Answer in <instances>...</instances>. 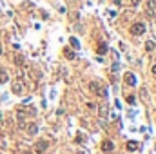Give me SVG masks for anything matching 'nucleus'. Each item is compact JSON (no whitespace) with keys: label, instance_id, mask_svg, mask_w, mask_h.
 <instances>
[{"label":"nucleus","instance_id":"obj_4","mask_svg":"<svg viewBox=\"0 0 156 154\" xmlns=\"http://www.w3.org/2000/svg\"><path fill=\"white\" fill-rule=\"evenodd\" d=\"M124 80H125V83H127V85H131V87H134V85H136V76H134L133 73H125Z\"/></svg>","mask_w":156,"mask_h":154},{"label":"nucleus","instance_id":"obj_14","mask_svg":"<svg viewBox=\"0 0 156 154\" xmlns=\"http://www.w3.org/2000/svg\"><path fill=\"white\" fill-rule=\"evenodd\" d=\"M7 80H9V76H7V73H6V71H4V69H0V82H2V83H4V82H7Z\"/></svg>","mask_w":156,"mask_h":154},{"label":"nucleus","instance_id":"obj_8","mask_svg":"<svg viewBox=\"0 0 156 154\" xmlns=\"http://www.w3.org/2000/svg\"><path fill=\"white\" fill-rule=\"evenodd\" d=\"M98 112H100V118H102V120H105L107 114H109V107H107V105H100V107H98Z\"/></svg>","mask_w":156,"mask_h":154},{"label":"nucleus","instance_id":"obj_7","mask_svg":"<svg viewBox=\"0 0 156 154\" xmlns=\"http://www.w3.org/2000/svg\"><path fill=\"white\" fill-rule=\"evenodd\" d=\"M24 91V83L20 80H17V82H13V93L15 94H20Z\"/></svg>","mask_w":156,"mask_h":154},{"label":"nucleus","instance_id":"obj_12","mask_svg":"<svg viewBox=\"0 0 156 154\" xmlns=\"http://www.w3.org/2000/svg\"><path fill=\"white\" fill-rule=\"evenodd\" d=\"M154 7H156V2H154V0H149V2H147V13L153 15L154 13Z\"/></svg>","mask_w":156,"mask_h":154},{"label":"nucleus","instance_id":"obj_17","mask_svg":"<svg viewBox=\"0 0 156 154\" xmlns=\"http://www.w3.org/2000/svg\"><path fill=\"white\" fill-rule=\"evenodd\" d=\"M22 62H24V56H22V54H17V56H15V63H18V65H20Z\"/></svg>","mask_w":156,"mask_h":154},{"label":"nucleus","instance_id":"obj_3","mask_svg":"<svg viewBox=\"0 0 156 154\" xmlns=\"http://www.w3.org/2000/svg\"><path fill=\"white\" fill-rule=\"evenodd\" d=\"M47 149H49V143H47L46 140H38V141L35 143V151H36L38 154H44Z\"/></svg>","mask_w":156,"mask_h":154},{"label":"nucleus","instance_id":"obj_16","mask_svg":"<svg viewBox=\"0 0 156 154\" xmlns=\"http://www.w3.org/2000/svg\"><path fill=\"white\" fill-rule=\"evenodd\" d=\"M154 47H156V46H154V42H151V40H149L147 44H145V49H147V51H153Z\"/></svg>","mask_w":156,"mask_h":154},{"label":"nucleus","instance_id":"obj_20","mask_svg":"<svg viewBox=\"0 0 156 154\" xmlns=\"http://www.w3.org/2000/svg\"><path fill=\"white\" fill-rule=\"evenodd\" d=\"M127 102L129 103H134V96H127Z\"/></svg>","mask_w":156,"mask_h":154},{"label":"nucleus","instance_id":"obj_1","mask_svg":"<svg viewBox=\"0 0 156 154\" xmlns=\"http://www.w3.org/2000/svg\"><path fill=\"white\" fill-rule=\"evenodd\" d=\"M35 114H36V111H35L33 107H29V105H24V107H20V109L17 111L18 122H20V120H26L27 116H35Z\"/></svg>","mask_w":156,"mask_h":154},{"label":"nucleus","instance_id":"obj_21","mask_svg":"<svg viewBox=\"0 0 156 154\" xmlns=\"http://www.w3.org/2000/svg\"><path fill=\"white\" fill-rule=\"evenodd\" d=\"M131 4H133V6H138V4H140V0H131Z\"/></svg>","mask_w":156,"mask_h":154},{"label":"nucleus","instance_id":"obj_2","mask_svg":"<svg viewBox=\"0 0 156 154\" xmlns=\"http://www.w3.org/2000/svg\"><path fill=\"white\" fill-rule=\"evenodd\" d=\"M131 33H133L134 36H140V34L145 33V26L142 22H136V24H133V27H131Z\"/></svg>","mask_w":156,"mask_h":154},{"label":"nucleus","instance_id":"obj_13","mask_svg":"<svg viewBox=\"0 0 156 154\" xmlns=\"http://www.w3.org/2000/svg\"><path fill=\"white\" fill-rule=\"evenodd\" d=\"M96 53H98V54H105V53H107V44L102 42L100 46H98V49H96Z\"/></svg>","mask_w":156,"mask_h":154},{"label":"nucleus","instance_id":"obj_22","mask_svg":"<svg viewBox=\"0 0 156 154\" xmlns=\"http://www.w3.org/2000/svg\"><path fill=\"white\" fill-rule=\"evenodd\" d=\"M153 73H154V74H156V65H153Z\"/></svg>","mask_w":156,"mask_h":154},{"label":"nucleus","instance_id":"obj_11","mask_svg":"<svg viewBox=\"0 0 156 154\" xmlns=\"http://www.w3.org/2000/svg\"><path fill=\"white\" fill-rule=\"evenodd\" d=\"M89 89H91V93L98 94V91H100V83H98V82H91V83H89Z\"/></svg>","mask_w":156,"mask_h":154},{"label":"nucleus","instance_id":"obj_19","mask_svg":"<svg viewBox=\"0 0 156 154\" xmlns=\"http://www.w3.org/2000/svg\"><path fill=\"white\" fill-rule=\"evenodd\" d=\"M76 143H84V136H76Z\"/></svg>","mask_w":156,"mask_h":154},{"label":"nucleus","instance_id":"obj_23","mask_svg":"<svg viewBox=\"0 0 156 154\" xmlns=\"http://www.w3.org/2000/svg\"><path fill=\"white\" fill-rule=\"evenodd\" d=\"M0 54H2V49H0Z\"/></svg>","mask_w":156,"mask_h":154},{"label":"nucleus","instance_id":"obj_6","mask_svg":"<svg viewBox=\"0 0 156 154\" xmlns=\"http://www.w3.org/2000/svg\"><path fill=\"white\" fill-rule=\"evenodd\" d=\"M24 129H26V134H29V136H33V134H36V132H38L36 123H29V125H24Z\"/></svg>","mask_w":156,"mask_h":154},{"label":"nucleus","instance_id":"obj_10","mask_svg":"<svg viewBox=\"0 0 156 154\" xmlns=\"http://www.w3.org/2000/svg\"><path fill=\"white\" fill-rule=\"evenodd\" d=\"M64 54H65V58H67V60H75V58H76V54L73 53L69 47H65V49H64Z\"/></svg>","mask_w":156,"mask_h":154},{"label":"nucleus","instance_id":"obj_9","mask_svg":"<svg viewBox=\"0 0 156 154\" xmlns=\"http://www.w3.org/2000/svg\"><path fill=\"white\" fill-rule=\"evenodd\" d=\"M125 147H127V151H129V152H134L136 149H138V143L131 140V141H127V143H125Z\"/></svg>","mask_w":156,"mask_h":154},{"label":"nucleus","instance_id":"obj_18","mask_svg":"<svg viewBox=\"0 0 156 154\" xmlns=\"http://www.w3.org/2000/svg\"><path fill=\"white\" fill-rule=\"evenodd\" d=\"M98 96H102V98H105V96H107V89H104V87H100V91H98Z\"/></svg>","mask_w":156,"mask_h":154},{"label":"nucleus","instance_id":"obj_15","mask_svg":"<svg viewBox=\"0 0 156 154\" xmlns=\"http://www.w3.org/2000/svg\"><path fill=\"white\" fill-rule=\"evenodd\" d=\"M69 44H71V46L75 47V49H78V47H80V42H78L75 36H71V38H69Z\"/></svg>","mask_w":156,"mask_h":154},{"label":"nucleus","instance_id":"obj_5","mask_svg":"<svg viewBox=\"0 0 156 154\" xmlns=\"http://www.w3.org/2000/svg\"><path fill=\"white\" fill-rule=\"evenodd\" d=\"M102 151H104V152H113L114 151V143L111 140H105L104 143H102Z\"/></svg>","mask_w":156,"mask_h":154}]
</instances>
